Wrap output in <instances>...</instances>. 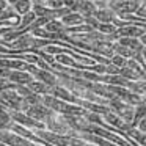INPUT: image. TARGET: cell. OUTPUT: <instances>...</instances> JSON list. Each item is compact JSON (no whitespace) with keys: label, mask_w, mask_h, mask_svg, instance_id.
I'll return each instance as SVG.
<instances>
[{"label":"cell","mask_w":146,"mask_h":146,"mask_svg":"<svg viewBox=\"0 0 146 146\" xmlns=\"http://www.w3.org/2000/svg\"><path fill=\"white\" fill-rule=\"evenodd\" d=\"M104 119L107 121L108 124H111V126H116L118 129H127V127H130L129 123H124L123 119H121L119 116H118L116 113H111V110H108L107 113H104Z\"/></svg>","instance_id":"5"},{"label":"cell","mask_w":146,"mask_h":146,"mask_svg":"<svg viewBox=\"0 0 146 146\" xmlns=\"http://www.w3.org/2000/svg\"><path fill=\"white\" fill-rule=\"evenodd\" d=\"M98 30L102 33V35H111L116 29H115V25H111L110 22H101L99 27H98Z\"/></svg>","instance_id":"16"},{"label":"cell","mask_w":146,"mask_h":146,"mask_svg":"<svg viewBox=\"0 0 146 146\" xmlns=\"http://www.w3.org/2000/svg\"><path fill=\"white\" fill-rule=\"evenodd\" d=\"M141 102H143V104H146V94H145V98H141Z\"/></svg>","instance_id":"26"},{"label":"cell","mask_w":146,"mask_h":146,"mask_svg":"<svg viewBox=\"0 0 146 146\" xmlns=\"http://www.w3.org/2000/svg\"><path fill=\"white\" fill-rule=\"evenodd\" d=\"M140 42L143 44V47H146V33H143V35H141V39H140Z\"/></svg>","instance_id":"25"},{"label":"cell","mask_w":146,"mask_h":146,"mask_svg":"<svg viewBox=\"0 0 146 146\" xmlns=\"http://www.w3.org/2000/svg\"><path fill=\"white\" fill-rule=\"evenodd\" d=\"M129 135L133 137V138H135L137 141L140 143V145L146 146V135H145L143 132H140V130H135V129H130V127H129Z\"/></svg>","instance_id":"15"},{"label":"cell","mask_w":146,"mask_h":146,"mask_svg":"<svg viewBox=\"0 0 146 146\" xmlns=\"http://www.w3.org/2000/svg\"><path fill=\"white\" fill-rule=\"evenodd\" d=\"M8 79H10L11 82L17 83V85H27V83H30L33 80V77L30 76V74L21 72V71H10Z\"/></svg>","instance_id":"4"},{"label":"cell","mask_w":146,"mask_h":146,"mask_svg":"<svg viewBox=\"0 0 146 146\" xmlns=\"http://www.w3.org/2000/svg\"><path fill=\"white\" fill-rule=\"evenodd\" d=\"M46 30L49 33H63L64 32V25L61 21H57V19H52L46 24Z\"/></svg>","instance_id":"13"},{"label":"cell","mask_w":146,"mask_h":146,"mask_svg":"<svg viewBox=\"0 0 146 146\" xmlns=\"http://www.w3.org/2000/svg\"><path fill=\"white\" fill-rule=\"evenodd\" d=\"M27 86L30 88V91L36 93V94H47V93H50V86L39 82V80H32L30 83H27Z\"/></svg>","instance_id":"9"},{"label":"cell","mask_w":146,"mask_h":146,"mask_svg":"<svg viewBox=\"0 0 146 146\" xmlns=\"http://www.w3.org/2000/svg\"><path fill=\"white\" fill-rule=\"evenodd\" d=\"M82 21H83V16L80 13H77V11H69V13H66L63 17H61V22H63V25H66V27L79 25Z\"/></svg>","instance_id":"8"},{"label":"cell","mask_w":146,"mask_h":146,"mask_svg":"<svg viewBox=\"0 0 146 146\" xmlns=\"http://www.w3.org/2000/svg\"><path fill=\"white\" fill-rule=\"evenodd\" d=\"M111 64H115V66H118V68H123L124 64H126V58L116 54V55L111 57Z\"/></svg>","instance_id":"19"},{"label":"cell","mask_w":146,"mask_h":146,"mask_svg":"<svg viewBox=\"0 0 146 146\" xmlns=\"http://www.w3.org/2000/svg\"><path fill=\"white\" fill-rule=\"evenodd\" d=\"M93 16H94L99 22H111L113 17H115L110 10H98V8H96V11L93 13Z\"/></svg>","instance_id":"12"},{"label":"cell","mask_w":146,"mask_h":146,"mask_svg":"<svg viewBox=\"0 0 146 146\" xmlns=\"http://www.w3.org/2000/svg\"><path fill=\"white\" fill-rule=\"evenodd\" d=\"M52 111L54 110H50V108L46 107L41 102H38V104H35V105H30V107L27 108V115H29L30 118H33V119H36V121H46V118H47Z\"/></svg>","instance_id":"1"},{"label":"cell","mask_w":146,"mask_h":146,"mask_svg":"<svg viewBox=\"0 0 146 146\" xmlns=\"http://www.w3.org/2000/svg\"><path fill=\"white\" fill-rule=\"evenodd\" d=\"M10 17H16V13H14L13 7H7L0 11V21H7Z\"/></svg>","instance_id":"17"},{"label":"cell","mask_w":146,"mask_h":146,"mask_svg":"<svg viewBox=\"0 0 146 146\" xmlns=\"http://www.w3.org/2000/svg\"><path fill=\"white\" fill-rule=\"evenodd\" d=\"M35 19H36V14L33 13L32 10H30L29 13H25V14H24L22 21H21V24H19V29H21V30H29L30 24H32Z\"/></svg>","instance_id":"14"},{"label":"cell","mask_w":146,"mask_h":146,"mask_svg":"<svg viewBox=\"0 0 146 146\" xmlns=\"http://www.w3.org/2000/svg\"><path fill=\"white\" fill-rule=\"evenodd\" d=\"M50 94H54V98L57 99H61V101H66V102H79V99L76 98L74 94H71L66 88L63 86H58V85H54L50 86Z\"/></svg>","instance_id":"3"},{"label":"cell","mask_w":146,"mask_h":146,"mask_svg":"<svg viewBox=\"0 0 146 146\" xmlns=\"http://www.w3.org/2000/svg\"><path fill=\"white\" fill-rule=\"evenodd\" d=\"M115 33H116L118 38H121V36H132V38H137V36H141L143 33H145V30H143V27H123V29H119V30H115Z\"/></svg>","instance_id":"6"},{"label":"cell","mask_w":146,"mask_h":146,"mask_svg":"<svg viewBox=\"0 0 146 146\" xmlns=\"http://www.w3.org/2000/svg\"><path fill=\"white\" fill-rule=\"evenodd\" d=\"M35 76L38 77V80H39V82L46 83V85H49V86L57 85V82H58V80H57V77H55L54 74H50L47 69H36Z\"/></svg>","instance_id":"7"},{"label":"cell","mask_w":146,"mask_h":146,"mask_svg":"<svg viewBox=\"0 0 146 146\" xmlns=\"http://www.w3.org/2000/svg\"><path fill=\"white\" fill-rule=\"evenodd\" d=\"M138 130L140 132H146V116H143L141 119H138Z\"/></svg>","instance_id":"22"},{"label":"cell","mask_w":146,"mask_h":146,"mask_svg":"<svg viewBox=\"0 0 146 146\" xmlns=\"http://www.w3.org/2000/svg\"><path fill=\"white\" fill-rule=\"evenodd\" d=\"M83 21H85V24H86V25H90L93 30H98L99 24H101L94 16H93V14H90V16H85V17H83Z\"/></svg>","instance_id":"18"},{"label":"cell","mask_w":146,"mask_h":146,"mask_svg":"<svg viewBox=\"0 0 146 146\" xmlns=\"http://www.w3.org/2000/svg\"><path fill=\"white\" fill-rule=\"evenodd\" d=\"M13 10H14V13L25 14L32 10V2L30 0H17L16 3H13Z\"/></svg>","instance_id":"11"},{"label":"cell","mask_w":146,"mask_h":146,"mask_svg":"<svg viewBox=\"0 0 146 146\" xmlns=\"http://www.w3.org/2000/svg\"><path fill=\"white\" fill-rule=\"evenodd\" d=\"M33 42H35V39L30 35H19L13 46L17 49H25V47H33Z\"/></svg>","instance_id":"10"},{"label":"cell","mask_w":146,"mask_h":146,"mask_svg":"<svg viewBox=\"0 0 146 146\" xmlns=\"http://www.w3.org/2000/svg\"><path fill=\"white\" fill-rule=\"evenodd\" d=\"M10 116H11V119H14L17 124H22V126H25V127H42V124H39V121L30 118L27 113H22L21 110L13 111Z\"/></svg>","instance_id":"2"},{"label":"cell","mask_w":146,"mask_h":146,"mask_svg":"<svg viewBox=\"0 0 146 146\" xmlns=\"http://www.w3.org/2000/svg\"><path fill=\"white\" fill-rule=\"evenodd\" d=\"M8 7V2L7 0H0V11L3 10V8H7Z\"/></svg>","instance_id":"24"},{"label":"cell","mask_w":146,"mask_h":146,"mask_svg":"<svg viewBox=\"0 0 146 146\" xmlns=\"http://www.w3.org/2000/svg\"><path fill=\"white\" fill-rule=\"evenodd\" d=\"M82 76L85 79H90V80H101V77L96 76V74H90V72H82Z\"/></svg>","instance_id":"23"},{"label":"cell","mask_w":146,"mask_h":146,"mask_svg":"<svg viewBox=\"0 0 146 146\" xmlns=\"http://www.w3.org/2000/svg\"><path fill=\"white\" fill-rule=\"evenodd\" d=\"M47 5L52 10H57V8H63L64 7V0H46Z\"/></svg>","instance_id":"20"},{"label":"cell","mask_w":146,"mask_h":146,"mask_svg":"<svg viewBox=\"0 0 146 146\" xmlns=\"http://www.w3.org/2000/svg\"><path fill=\"white\" fill-rule=\"evenodd\" d=\"M119 69L121 68L115 66V64H108V66H105V72L110 74V76H113V74H119Z\"/></svg>","instance_id":"21"}]
</instances>
